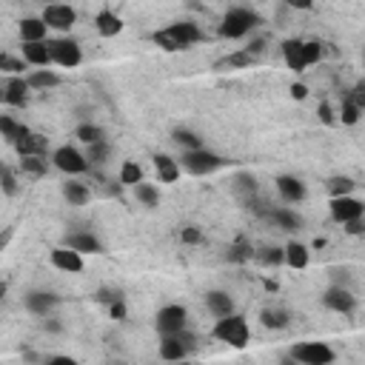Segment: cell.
<instances>
[{
	"label": "cell",
	"instance_id": "obj_1",
	"mask_svg": "<svg viewBox=\"0 0 365 365\" xmlns=\"http://www.w3.org/2000/svg\"><path fill=\"white\" fill-rule=\"evenodd\" d=\"M152 40H154L160 48H166V52H183V48H188V46H194V43H200L203 35H200V29L194 26V23H172L168 29L154 32Z\"/></svg>",
	"mask_w": 365,
	"mask_h": 365
},
{
	"label": "cell",
	"instance_id": "obj_2",
	"mask_svg": "<svg viewBox=\"0 0 365 365\" xmlns=\"http://www.w3.org/2000/svg\"><path fill=\"white\" fill-rule=\"evenodd\" d=\"M214 339H220V343L226 346H234V348H242L249 343V323L246 317H240V314H226V317H220V323L214 326Z\"/></svg>",
	"mask_w": 365,
	"mask_h": 365
},
{
	"label": "cell",
	"instance_id": "obj_3",
	"mask_svg": "<svg viewBox=\"0 0 365 365\" xmlns=\"http://www.w3.org/2000/svg\"><path fill=\"white\" fill-rule=\"evenodd\" d=\"M254 26H257V15L251 9H231L220 23V37L240 40V37H246Z\"/></svg>",
	"mask_w": 365,
	"mask_h": 365
},
{
	"label": "cell",
	"instance_id": "obj_4",
	"mask_svg": "<svg viewBox=\"0 0 365 365\" xmlns=\"http://www.w3.org/2000/svg\"><path fill=\"white\" fill-rule=\"evenodd\" d=\"M223 166H226V160L220 154L203 149V145H200V149H188L183 154V168L188 175H197V177L211 175V172H217V168H223Z\"/></svg>",
	"mask_w": 365,
	"mask_h": 365
},
{
	"label": "cell",
	"instance_id": "obj_5",
	"mask_svg": "<svg viewBox=\"0 0 365 365\" xmlns=\"http://www.w3.org/2000/svg\"><path fill=\"white\" fill-rule=\"evenodd\" d=\"M46 48H48V55H52V63H57L63 69H75V66L83 63L80 46H78V40H71V37L46 40Z\"/></svg>",
	"mask_w": 365,
	"mask_h": 365
},
{
	"label": "cell",
	"instance_id": "obj_6",
	"mask_svg": "<svg viewBox=\"0 0 365 365\" xmlns=\"http://www.w3.org/2000/svg\"><path fill=\"white\" fill-rule=\"evenodd\" d=\"M291 359H297L303 365H331L337 359V354L326 343H300L291 348Z\"/></svg>",
	"mask_w": 365,
	"mask_h": 365
},
{
	"label": "cell",
	"instance_id": "obj_7",
	"mask_svg": "<svg viewBox=\"0 0 365 365\" xmlns=\"http://www.w3.org/2000/svg\"><path fill=\"white\" fill-rule=\"evenodd\" d=\"M52 163H55V168H60L63 175H83V172H89L86 154H80L78 149H71V145H60V149H55Z\"/></svg>",
	"mask_w": 365,
	"mask_h": 365
},
{
	"label": "cell",
	"instance_id": "obj_8",
	"mask_svg": "<svg viewBox=\"0 0 365 365\" xmlns=\"http://www.w3.org/2000/svg\"><path fill=\"white\" fill-rule=\"evenodd\" d=\"M186 320H188V314H186L183 305H166V308H160V314H157V331H160L163 337L180 334V331H186Z\"/></svg>",
	"mask_w": 365,
	"mask_h": 365
},
{
	"label": "cell",
	"instance_id": "obj_9",
	"mask_svg": "<svg viewBox=\"0 0 365 365\" xmlns=\"http://www.w3.org/2000/svg\"><path fill=\"white\" fill-rule=\"evenodd\" d=\"M75 20H78V12L71 6H66V3H52V6L43 9V23L48 29L69 32L71 26H75Z\"/></svg>",
	"mask_w": 365,
	"mask_h": 365
},
{
	"label": "cell",
	"instance_id": "obj_10",
	"mask_svg": "<svg viewBox=\"0 0 365 365\" xmlns=\"http://www.w3.org/2000/svg\"><path fill=\"white\" fill-rule=\"evenodd\" d=\"M362 203L351 194H343V197H331V217L337 223H351V220H362Z\"/></svg>",
	"mask_w": 365,
	"mask_h": 365
},
{
	"label": "cell",
	"instance_id": "obj_11",
	"mask_svg": "<svg viewBox=\"0 0 365 365\" xmlns=\"http://www.w3.org/2000/svg\"><path fill=\"white\" fill-rule=\"evenodd\" d=\"M0 100H3L6 106L23 109V106H26V100H29V83L23 80V78H17V75H12L3 86H0Z\"/></svg>",
	"mask_w": 365,
	"mask_h": 365
},
{
	"label": "cell",
	"instance_id": "obj_12",
	"mask_svg": "<svg viewBox=\"0 0 365 365\" xmlns=\"http://www.w3.org/2000/svg\"><path fill=\"white\" fill-rule=\"evenodd\" d=\"M52 265L66 274H80L83 271V254L69 249V246H57L52 249Z\"/></svg>",
	"mask_w": 365,
	"mask_h": 365
},
{
	"label": "cell",
	"instance_id": "obj_13",
	"mask_svg": "<svg viewBox=\"0 0 365 365\" xmlns=\"http://www.w3.org/2000/svg\"><path fill=\"white\" fill-rule=\"evenodd\" d=\"M323 303H326L331 311H337V314H351L354 305H357V297L351 294V291H348L346 285H331V288L326 291Z\"/></svg>",
	"mask_w": 365,
	"mask_h": 365
},
{
	"label": "cell",
	"instance_id": "obj_14",
	"mask_svg": "<svg viewBox=\"0 0 365 365\" xmlns=\"http://www.w3.org/2000/svg\"><path fill=\"white\" fill-rule=\"evenodd\" d=\"M12 145H15V152L20 157H26V154H43L46 157V152H48V140L43 134H35V132H26L23 137H17Z\"/></svg>",
	"mask_w": 365,
	"mask_h": 365
},
{
	"label": "cell",
	"instance_id": "obj_15",
	"mask_svg": "<svg viewBox=\"0 0 365 365\" xmlns=\"http://www.w3.org/2000/svg\"><path fill=\"white\" fill-rule=\"evenodd\" d=\"M94 29H97L100 37H114V35L123 32V17L114 15L112 9H103V12H97V17H94Z\"/></svg>",
	"mask_w": 365,
	"mask_h": 365
},
{
	"label": "cell",
	"instance_id": "obj_16",
	"mask_svg": "<svg viewBox=\"0 0 365 365\" xmlns=\"http://www.w3.org/2000/svg\"><path fill=\"white\" fill-rule=\"evenodd\" d=\"M66 246L75 249V251H80V254H100V251H103V242L97 240L94 234H89V231L69 234V237H66Z\"/></svg>",
	"mask_w": 365,
	"mask_h": 365
},
{
	"label": "cell",
	"instance_id": "obj_17",
	"mask_svg": "<svg viewBox=\"0 0 365 365\" xmlns=\"http://www.w3.org/2000/svg\"><path fill=\"white\" fill-rule=\"evenodd\" d=\"M277 191L285 203H300L305 197V186L300 177H291V175H283L277 177Z\"/></svg>",
	"mask_w": 365,
	"mask_h": 365
},
{
	"label": "cell",
	"instance_id": "obj_18",
	"mask_svg": "<svg viewBox=\"0 0 365 365\" xmlns=\"http://www.w3.org/2000/svg\"><path fill=\"white\" fill-rule=\"evenodd\" d=\"M186 343H188V337H183V331H180V334L163 337V343H160V357H163V359H183V357L188 354Z\"/></svg>",
	"mask_w": 365,
	"mask_h": 365
},
{
	"label": "cell",
	"instance_id": "obj_19",
	"mask_svg": "<svg viewBox=\"0 0 365 365\" xmlns=\"http://www.w3.org/2000/svg\"><path fill=\"white\" fill-rule=\"evenodd\" d=\"M48 26L43 23V17H23L20 20V40L23 43H40L46 40Z\"/></svg>",
	"mask_w": 365,
	"mask_h": 365
},
{
	"label": "cell",
	"instance_id": "obj_20",
	"mask_svg": "<svg viewBox=\"0 0 365 365\" xmlns=\"http://www.w3.org/2000/svg\"><path fill=\"white\" fill-rule=\"evenodd\" d=\"M23 60H26L29 66L46 69L48 63H52V55H48V48H46V40H40V43H23Z\"/></svg>",
	"mask_w": 365,
	"mask_h": 365
},
{
	"label": "cell",
	"instance_id": "obj_21",
	"mask_svg": "<svg viewBox=\"0 0 365 365\" xmlns=\"http://www.w3.org/2000/svg\"><path fill=\"white\" fill-rule=\"evenodd\" d=\"M283 57L291 71H305V57H303V40H285L283 43Z\"/></svg>",
	"mask_w": 365,
	"mask_h": 365
},
{
	"label": "cell",
	"instance_id": "obj_22",
	"mask_svg": "<svg viewBox=\"0 0 365 365\" xmlns=\"http://www.w3.org/2000/svg\"><path fill=\"white\" fill-rule=\"evenodd\" d=\"M206 305H208V311L214 314L217 320L234 311V300L226 294V291H208V294H206Z\"/></svg>",
	"mask_w": 365,
	"mask_h": 365
},
{
	"label": "cell",
	"instance_id": "obj_23",
	"mask_svg": "<svg viewBox=\"0 0 365 365\" xmlns=\"http://www.w3.org/2000/svg\"><path fill=\"white\" fill-rule=\"evenodd\" d=\"M57 305V297L55 294H46V291H32V294L26 297V308L32 314H37V317H46L48 311H52Z\"/></svg>",
	"mask_w": 365,
	"mask_h": 365
},
{
	"label": "cell",
	"instance_id": "obj_24",
	"mask_svg": "<svg viewBox=\"0 0 365 365\" xmlns=\"http://www.w3.org/2000/svg\"><path fill=\"white\" fill-rule=\"evenodd\" d=\"M283 262H288L291 269H297V271L308 269V249L303 242H288L285 251H283Z\"/></svg>",
	"mask_w": 365,
	"mask_h": 365
},
{
	"label": "cell",
	"instance_id": "obj_25",
	"mask_svg": "<svg viewBox=\"0 0 365 365\" xmlns=\"http://www.w3.org/2000/svg\"><path fill=\"white\" fill-rule=\"evenodd\" d=\"M154 168H157L160 183H175L180 177V166L172 157H168V154H157L154 157Z\"/></svg>",
	"mask_w": 365,
	"mask_h": 365
},
{
	"label": "cell",
	"instance_id": "obj_26",
	"mask_svg": "<svg viewBox=\"0 0 365 365\" xmlns=\"http://www.w3.org/2000/svg\"><path fill=\"white\" fill-rule=\"evenodd\" d=\"M26 83H29V89H55V86H60V75H55L52 69H37L26 78Z\"/></svg>",
	"mask_w": 365,
	"mask_h": 365
},
{
	"label": "cell",
	"instance_id": "obj_27",
	"mask_svg": "<svg viewBox=\"0 0 365 365\" xmlns=\"http://www.w3.org/2000/svg\"><path fill=\"white\" fill-rule=\"evenodd\" d=\"M63 197L71 203V206H86L89 197H91V191L83 186V183H63Z\"/></svg>",
	"mask_w": 365,
	"mask_h": 365
},
{
	"label": "cell",
	"instance_id": "obj_28",
	"mask_svg": "<svg viewBox=\"0 0 365 365\" xmlns=\"http://www.w3.org/2000/svg\"><path fill=\"white\" fill-rule=\"evenodd\" d=\"M20 168H23V175L26 177H46V157L43 154H26V157H20Z\"/></svg>",
	"mask_w": 365,
	"mask_h": 365
},
{
	"label": "cell",
	"instance_id": "obj_29",
	"mask_svg": "<svg viewBox=\"0 0 365 365\" xmlns=\"http://www.w3.org/2000/svg\"><path fill=\"white\" fill-rule=\"evenodd\" d=\"M26 132H29V129H26V126H20L17 120H12V117H6V114H0V134H3L9 143H15L17 137H23Z\"/></svg>",
	"mask_w": 365,
	"mask_h": 365
},
{
	"label": "cell",
	"instance_id": "obj_30",
	"mask_svg": "<svg viewBox=\"0 0 365 365\" xmlns=\"http://www.w3.org/2000/svg\"><path fill=\"white\" fill-rule=\"evenodd\" d=\"M134 188V197L143 203V206H149V208H154L157 206V200H160V194H157V188L154 186H149V183H137V186H132Z\"/></svg>",
	"mask_w": 365,
	"mask_h": 365
},
{
	"label": "cell",
	"instance_id": "obj_31",
	"mask_svg": "<svg viewBox=\"0 0 365 365\" xmlns=\"http://www.w3.org/2000/svg\"><path fill=\"white\" fill-rule=\"evenodd\" d=\"M140 180H143V168L134 160H126L123 166H120V183L123 186H137Z\"/></svg>",
	"mask_w": 365,
	"mask_h": 365
},
{
	"label": "cell",
	"instance_id": "obj_32",
	"mask_svg": "<svg viewBox=\"0 0 365 365\" xmlns=\"http://www.w3.org/2000/svg\"><path fill=\"white\" fill-rule=\"evenodd\" d=\"M260 320H262L265 328H285V326H288V314L280 311V308H265V311L260 314Z\"/></svg>",
	"mask_w": 365,
	"mask_h": 365
},
{
	"label": "cell",
	"instance_id": "obj_33",
	"mask_svg": "<svg viewBox=\"0 0 365 365\" xmlns=\"http://www.w3.org/2000/svg\"><path fill=\"white\" fill-rule=\"evenodd\" d=\"M271 217H274V223H277L280 229H285V231H297V229L303 226L300 217H297L294 211H285V208H277Z\"/></svg>",
	"mask_w": 365,
	"mask_h": 365
},
{
	"label": "cell",
	"instance_id": "obj_34",
	"mask_svg": "<svg viewBox=\"0 0 365 365\" xmlns=\"http://www.w3.org/2000/svg\"><path fill=\"white\" fill-rule=\"evenodd\" d=\"M303 57H305V66H314L323 60V43L317 40H303Z\"/></svg>",
	"mask_w": 365,
	"mask_h": 365
},
{
	"label": "cell",
	"instance_id": "obj_35",
	"mask_svg": "<svg viewBox=\"0 0 365 365\" xmlns=\"http://www.w3.org/2000/svg\"><path fill=\"white\" fill-rule=\"evenodd\" d=\"M78 140L86 143V145L100 143L103 140V129L100 126H91V123H83V126H78Z\"/></svg>",
	"mask_w": 365,
	"mask_h": 365
},
{
	"label": "cell",
	"instance_id": "obj_36",
	"mask_svg": "<svg viewBox=\"0 0 365 365\" xmlns=\"http://www.w3.org/2000/svg\"><path fill=\"white\" fill-rule=\"evenodd\" d=\"M354 180L351 177H334L328 180V191H331V197H343V194H351L354 191Z\"/></svg>",
	"mask_w": 365,
	"mask_h": 365
},
{
	"label": "cell",
	"instance_id": "obj_37",
	"mask_svg": "<svg viewBox=\"0 0 365 365\" xmlns=\"http://www.w3.org/2000/svg\"><path fill=\"white\" fill-rule=\"evenodd\" d=\"M257 60V52H251V48H249V52H237V55H229L226 60H220V63H217V66H251Z\"/></svg>",
	"mask_w": 365,
	"mask_h": 365
},
{
	"label": "cell",
	"instance_id": "obj_38",
	"mask_svg": "<svg viewBox=\"0 0 365 365\" xmlns=\"http://www.w3.org/2000/svg\"><path fill=\"white\" fill-rule=\"evenodd\" d=\"M359 114H362V106L354 103L351 97H346V103H343V123H346V126L359 123Z\"/></svg>",
	"mask_w": 365,
	"mask_h": 365
},
{
	"label": "cell",
	"instance_id": "obj_39",
	"mask_svg": "<svg viewBox=\"0 0 365 365\" xmlns=\"http://www.w3.org/2000/svg\"><path fill=\"white\" fill-rule=\"evenodd\" d=\"M0 188H3L9 197H15V194H17V180H15L9 166H0Z\"/></svg>",
	"mask_w": 365,
	"mask_h": 365
},
{
	"label": "cell",
	"instance_id": "obj_40",
	"mask_svg": "<svg viewBox=\"0 0 365 365\" xmlns=\"http://www.w3.org/2000/svg\"><path fill=\"white\" fill-rule=\"evenodd\" d=\"M23 69H26V60H17L12 55H0V71H6V75H20Z\"/></svg>",
	"mask_w": 365,
	"mask_h": 365
},
{
	"label": "cell",
	"instance_id": "obj_41",
	"mask_svg": "<svg viewBox=\"0 0 365 365\" xmlns=\"http://www.w3.org/2000/svg\"><path fill=\"white\" fill-rule=\"evenodd\" d=\"M175 143H177V145H186V152H188V149H200V145H203L197 134H191V132H186V129H177V132H175Z\"/></svg>",
	"mask_w": 365,
	"mask_h": 365
},
{
	"label": "cell",
	"instance_id": "obj_42",
	"mask_svg": "<svg viewBox=\"0 0 365 365\" xmlns=\"http://www.w3.org/2000/svg\"><path fill=\"white\" fill-rule=\"evenodd\" d=\"M106 154H109V145L100 140V143H91V145H89L86 160H91V163H103V160H106Z\"/></svg>",
	"mask_w": 365,
	"mask_h": 365
},
{
	"label": "cell",
	"instance_id": "obj_43",
	"mask_svg": "<svg viewBox=\"0 0 365 365\" xmlns=\"http://www.w3.org/2000/svg\"><path fill=\"white\" fill-rule=\"evenodd\" d=\"M260 260H262L265 265H280V262H283V251H280V249H265V251L260 254Z\"/></svg>",
	"mask_w": 365,
	"mask_h": 365
},
{
	"label": "cell",
	"instance_id": "obj_44",
	"mask_svg": "<svg viewBox=\"0 0 365 365\" xmlns=\"http://www.w3.org/2000/svg\"><path fill=\"white\" fill-rule=\"evenodd\" d=\"M109 311H112V317L114 320H126V303L123 300H114V303H109Z\"/></svg>",
	"mask_w": 365,
	"mask_h": 365
},
{
	"label": "cell",
	"instance_id": "obj_45",
	"mask_svg": "<svg viewBox=\"0 0 365 365\" xmlns=\"http://www.w3.org/2000/svg\"><path fill=\"white\" fill-rule=\"evenodd\" d=\"M183 242H188V246H194V242H203V234L197 229H183Z\"/></svg>",
	"mask_w": 365,
	"mask_h": 365
},
{
	"label": "cell",
	"instance_id": "obj_46",
	"mask_svg": "<svg viewBox=\"0 0 365 365\" xmlns=\"http://www.w3.org/2000/svg\"><path fill=\"white\" fill-rule=\"evenodd\" d=\"M291 97H294V100H305V97H308V86L294 83V86H291Z\"/></svg>",
	"mask_w": 365,
	"mask_h": 365
},
{
	"label": "cell",
	"instance_id": "obj_47",
	"mask_svg": "<svg viewBox=\"0 0 365 365\" xmlns=\"http://www.w3.org/2000/svg\"><path fill=\"white\" fill-rule=\"evenodd\" d=\"M317 114H320V120H323V123H328V126L334 123V112H331V106H328V103H323V106L317 109Z\"/></svg>",
	"mask_w": 365,
	"mask_h": 365
},
{
	"label": "cell",
	"instance_id": "obj_48",
	"mask_svg": "<svg viewBox=\"0 0 365 365\" xmlns=\"http://www.w3.org/2000/svg\"><path fill=\"white\" fill-rule=\"evenodd\" d=\"M288 6H294V9H303V12H308L311 6H314V0H285Z\"/></svg>",
	"mask_w": 365,
	"mask_h": 365
},
{
	"label": "cell",
	"instance_id": "obj_49",
	"mask_svg": "<svg viewBox=\"0 0 365 365\" xmlns=\"http://www.w3.org/2000/svg\"><path fill=\"white\" fill-rule=\"evenodd\" d=\"M348 226V234H362V223L359 220H351V223H346Z\"/></svg>",
	"mask_w": 365,
	"mask_h": 365
},
{
	"label": "cell",
	"instance_id": "obj_50",
	"mask_svg": "<svg viewBox=\"0 0 365 365\" xmlns=\"http://www.w3.org/2000/svg\"><path fill=\"white\" fill-rule=\"evenodd\" d=\"M6 297V283H0V300Z\"/></svg>",
	"mask_w": 365,
	"mask_h": 365
}]
</instances>
